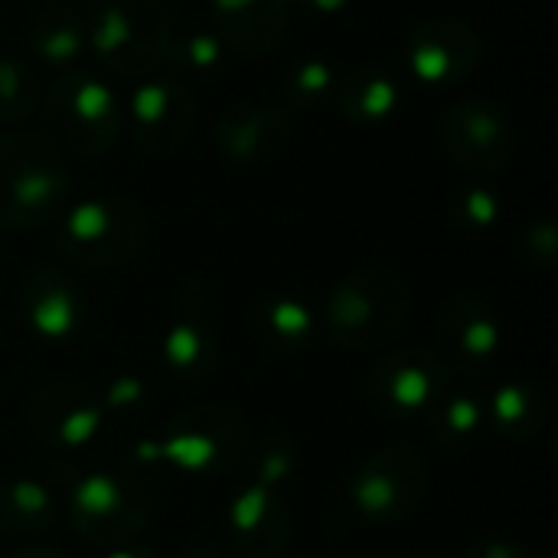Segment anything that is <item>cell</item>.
I'll return each instance as SVG.
<instances>
[{
    "mask_svg": "<svg viewBox=\"0 0 558 558\" xmlns=\"http://www.w3.org/2000/svg\"><path fill=\"white\" fill-rule=\"evenodd\" d=\"M173 23L163 0H92L85 46L121 78H147L167 65Z\"/></svg>",
    "mask_w": 558,
    "mask_h": 558,
    "instance_id": "3",
    "label": "cell"
},
{
    "mask_svg": "<svg viewBox=\"0 0 558 558\" xmlns=\"http://www.w3.org/2000/svg\"><path fill=\"white\" fill-rule=\"evenodd\" d=\"M219 39L245 56L275 52L288 33V0H213Z\"/></svg>",
    "mask_w": 558,
    "mask_h": 558,
    "instance_id": "17",
    "label": "cell"
},
{
    "mask_svg": "<svg viewBox=\"0 0 558 558\" xmlns=\"http://www.w3.org/2000/svg\"><path fill=\"white\" fill-rule=\"evenodd\" d=\"M43 105V88L36 75L16 62L0 56V121L3 124H23L36 108Z\"/></svg>",
    "mask_w": 558,
    "mask_h": 558,
    "instance_id": "26",
    "label": "cell"
},
{
    "mask_svg": "<svg viewBox=\"0 0 558 558\" xmlns=\"http://www.w3.org/2000/svg\"><path fill=\"white\" fill-rule=\"evenodd\" d=\"M428 487L425 458L412 445H386L373 451L350 477L347 494L369 523H399L409 517Z\"/></svg>",
    "mask_w": 558,
    "mask_h": 558,
    "instance_id": "9",
    "label": "cell"
},
{
    "mask_svg": "<svg viewBox=\"0 0 558 558\" xmlns=\"http://www.w3.org/2000/svg\"><path fill=\"white\" fill-rule=\"evenodd\" d=\"M0 248H3V242H0Z\"/></svg>",
    "mask_w": 558,
    "mask_h": 558,
    "instance_id": "36",
    "label": "cell"
},
{
    "mask_svg": "<svg viewBox=\"0 0 558 558\" xmlns=\"http://www.w3.org/2000/svg\"><path fill=\"white\" fill-rule=\"evenodd\" d=\"M314 314L307 304L294 301V298H265L255 311H252V330L265 347H275L281 353H294L304 350L307 340L314 337Z\"/></svg>",
    "mask_w": 558,
    "mask_h": 558,
    "instance_id": "23",
    "label": "cell"
},
{
    "mask_svg": "<svg viewBox=\"0 0 558 558\" xmlns=\"http://www.w3.org/2000/svg\"><path fill=\"white\" fill-rule=\"evenodd\" d=\"M69 167L62 147L39 131L0 134V229L49 226L65 213Z\"/></svg>",
    "mask_w": 558,
    "mask_h": 558,
    "instance_id": "1",
    "label": "cell"
},
{
    "mask_svg": "<svg viewBox=\"0 0 558 558\" xmlns=\"http://www.w3.org/2000/svg\"><path fill=\"white\" fill-rule=\"evenodd\" d=\"M226 43L209 29H173L167 43V62L180 72L209 75L222 65Z\"/></svg>",
    "mask_w": 558,
    "mask_h": 558,
    "instance_id": "27",
    "label": "cell"
},
{
    "mask_svg": "<svg viewBox=\"0 0 558 558\" xmlns=\"http://www.w3.org/2000/svg\"><path fill=\"white\" fill-rule=\"evenodd\" d=\"M196 121L193 95L183 82L147 75L131 95V134L150 157H167L183 147Z\"/></svg>",
    "mask_w": 558,
    "mask_h": 558,
    "instance_id": "13",
    "label": "cell"
},
{
    "mask_svg": "<svg viewBox=\"0 0 558 558\" xmlns=\"http://www.w3.org/2000/svg\"><path fill=\"white\" fill-rule=\"evenodd\" d=\"M435 418V441L448 451L461 448L464 441H471L481 425H484V402L471 392H454V396H441L432 409Z\"/></svg>",
    "mask_w": 558,
    "mask_h": 558,
    "instance_id": "25",
    "label": "cell"
},
{
    "mask_svg": "<svg viewBox=\"0 0 558 558\" xmlns=\"http://www.w3.org/2000/svg\"><path fill=\"white\" fill-rule=\"evenodd\" d=\"M454 216L468 229H490L500 216V203L487 186H468L454 199Z\"/></svg>",
    "mask_w": 558,
    "mask_h": 558,
    "instance_id": "29",
    "label": "cell"
},
{
    "mask_svg": "<svg viewBox=\"0 0 558 558\" xmlns=\"http://www.w3.org/2000/svg\"><path fill=\"white\" fill-rule=\"evenodd\" d=\"M141 399H144V386L134 376H121V379L111 383V389H108V396H105L101 405H108V409H131Z\"/></svg>",
    "mask_w": 558,
    "mask_h": 558,
    "instance_id": "30",
    "label": "cell"
},
{
    "mask_svg": "<svg viewBox=\"0 0 558 558\" xmlns=\"http://www.w3.org/2000/svg\"><path fill=\"white\" fill-rule=\"evenodd\" d=\"M46 121L75 157H105L121 134V108L111 85L98 75L69 72L43 98Z\"/></svg>",
    "mask_w": 558,
    "mask_h": 558,
    "instance_id": "7",
    "label": "cell"
},
{
    "mask_svg": "<svg viewBox=\"0 0 558 558\" xmlns=\"http://www.w3.org/2000/svg\"><path fill=\"white\" fill-rule=\"evenodd\" d=\"M438 340L454 360L468 366H481L500 353L504 327L481 298L458 294L445 304L438 317Z\"/></svg>",
    "mask_w": 558,
    "mask_h": 558,
    "instance_id": "18",
    "label": "cell"
},
{
    "mask_svg": "<svg viewBox=\"0 0 558 558\" xmlns=\"http://www.w3.org/2000/svg\"><path fill=\"white\" fill-rule=\"evenodd\" d=\"M20 304H23V317H26L29 330L46 340L72 337L88 317V301H85V291L78 288V281L52 265L36 268L26 278Z\"/></svg>",
    "mask_w": 558,
    "mask_h": 558,
    "instance_id": "16",
    "label": "cell"
},
{
    "mask_svg": "<svg viewBox=\"0 0 558 558\" xmlns=\"http://www.w3.org/2000/svg\"><path fill=\"white\" fill-rule=\"evenodd\" d=\"M29 43L49 65H69L85 49V20L69 3H49L36 13Z\"/></svg>",
    "mask_w": 558,
    "mask_h": 558,
    "instance_id": "24",
    "label": "cell"
},
{
    "mask_svg": "<svg viewBox=\"0 0 558 558\" xmlns=\"http://www.w3.org/2000/svg\"><path fill=\"white\" fill-rule=\"evenodd\" d=\"M369 402L386 415H418L432 412L448 392V366L438 353L422 347H405L386 353L369 376Z\"/></svg>",
    "mask_w": 558,
    "mask_h": 558,
    "instance_id": "11",
    "label": "cell"
},
{
    "mask_svg": "<svg viewBox=\"0 0 558 558\" xmlns=\"http://www.w3.org/2000/svg\"><path fill=\"white\" fill-rule=\"evenodd\" d=\"M298 3H304V7H311V10H320V13H337V10H343L350 0H298Z\"/></svg>",
    "mask_w": 558,
    "mask_h": 558,
    "instance_id": "35",
    "label": "cell"
},
{
    "mask_svg": "<svg viewBox=\"0 0 558 558\" xmlns=\"http://www.w3.org/2000/svg\"><path fill=\"white\" fill-rule=\"evenodd\" d=\"M464 558H530L520 546L507 543V539H481L468 549Z\"/></svg>",
    "mask_w": 558,
    "mask_h": 558,
    "instance_id": "31",
    "label": "cell"
},
{
    "mask_svg": "<svg viewBox=\"0 0 558 558\" xmlns=\"http://www.w3.org/2000/svg\"><path fill=\"white\" fill-rule=\"evenodd\" d=\"M65 513L72 530L95 546H128L150 517L147 497L118 474H82L69 487Z\"/></svg>",
    "mask_w": 558,
    "mask_h": 558,
    "instance_id": "8",
    "label": "cell"
},
{
    "mask_svg": "<svg viewBox=\"0 0 558 558\" xmlns=\"http://www.w3.org/2000/svg\"><path fill=\"white\" fill-rule=\"evenodd\" d=\"M530 248H533L543 262H549V258L556 255V226H553V222L533 226V229H530Z\"/></svg>",
    "mask_w": 558,
    "mask_h": 558,
    "instance_id": "32",
    "label": "cell"
},
{
    "mask_svg": "<svg viewBox=\"0 0 558 558\" xmlns=\"http://www.w3.org/2000/svg\"><path fill=\"white\" fill-rule=\"evenodd\" d=\"M213 137L229 160L262 163L284 150L288 137H291V121L275 105L239 101V105H229L216 118Z\"/></svg>",
    "mask_w": 558,
    "mask_h": 558,
    "instance_id": "15",
    "label": "cell"
},
{
    "mask_svg": "<svg viewBox=\"0 0 558 558\" xmlns=\"http://www.w3.org/2000/svg\"><path fill=\"white\" fill-rule=\"evenodd\" d=\"M13 558H69L65 553L52 549V546H29V549H20Z\"/></svg>",
    "mask_w": 558,
    "mask_h": 558,
    "instance_id": "34",
    "label": "cell"
},
{
    "mask_svg": "<svg viewBox=\"0 0 558 558\" xmlns=\"http://www.w3.org/2000/svg\"><path fill=\"white\" fill-rule=\"evenodd\" d=\"M405 62L412 75L432 85L468 78L481 62V39L461 20H425L405 39Z\"/></svg>",
    "mask_w": 558,
    "mask_h": 558,
    "instance_id": "14",
    "label": "cell"
},
{
    "mask_svg": "<svg viewBox=\"0 0 558 558\" xmlns=\"http://www.w3.org/2000/svg\"><path fill=\"white\" fill-rule=\"evenodd\" d=\"M59 520L56 494L33 477L0 481V533L7 536H39Z\"/></svg>",
    "mask_w": 558,
    "mask_h": 558,
    "instance_id": "20",
    "label": "cell"
},
{
    "mask_svg": "<svg viewBox=\"0 0 558 558\" xmlns=\"http://www.w3.org/2000/svg\"><path fill=\"white\" fill-rule=\"evenodd\" d=\"M23 418H26L29 435L43 448L78 451L98 435L105 422V405L85 386L49 383L29 396Z\"/></svg>",
    "mask_w": 558,
    "mask_h": 558,
    "instance_id": "12",
    "label": "cell"
},
{
    "mask_svg": "<svg viewBox=\"0 0 558 558\" xmlns=\"http://www.w3.org/2000/svg\"><path fill=\"white\" fill-rule=\"evenodd\" d=\"M105 558H160L150 546H141V543H128V546H118L111 549Z\"/></svg>",
    "mask_w": 558,
    "mask_h": 558,
    "instance_id": "33",
    "label": "cell"
},
{
    "mask_svg": "<svg viewBox=\"0 0 558 558\" xmlns=\"http://www.w3.org/2000/svg\"><path fill=\"white\" fill-rule=\"evenodd\" d=\"M399 98H402L399 82L386 69H376V65L353 69L337 82V108L343 118L356 124L386 121L399 108Z\"/></svg>",
    "mask_w": 558,
    "mask_h": 558,
    "instance_id": "21",
    "label": "cell"
},
{
    "mask_svg": "<svg viewBox=\"0 0 558 558\" xmlns=\"http://www.w3.org/2000/svg\"><path fill=\"white\" fill-rule=\"evenodd\" d=\"M294 471V445L284 435L265 441L255 477L242 487L229 510V530L235 549L248 558H278L291 536V507L284 484Z\"/></svg>",
    "mask_w": 558,
    "mask_h": 558,
    "instance_id": "4",
    "label": "cell"
},
{
    "mask_svg": "<svg viewBox=\"0 0 558 558\" xmlns=\"http://www.w3.org/2000/svg\"><path fill=\"white\" fill-rule=\"evenodd\" d=\"M333 69L324 59H304L301 65H294L284 78V101L291 108H314L320 105V98L333 88Z\"/></svg>",
    "mask_w": 558,
    "mask_h": 558,
    "instance_id": "28",
    "label": "cell"
},
{
    "mask_svg": "<svg viewBox=\"0 0 558 558\" xmlns=\"http://www.w3.org/2000/svg\"><path fill=\"white\" fill-rule=\"evenodd\" d=\"M441 141L464 170L497 173L517 154V131L510 114L484 98H464L445 111Z\"/></svg>",
    "mask_w": 558,
    "mask_h": 558,
    "instance_id": "10",
    "label": "cell"
},
{
    "mask_svg": "<svg viewBox=\"0 0 558 558\" xmlns=\"http://www.w3.org/2000/svg\"><path fill=\"white\" fill-rule=\"evenodd\" d=\"M163 363L180 383H199L219 363V340L199 311H183L163 333Z\"/></svg>",
    "mask_w": 558,
    "mask_h": 558,
    "instance_id": "19",
    "label": "cell"
},
{
    "mask_svg": "<svg viewBox=\"0 0 558 558\" xmlns=\"http://www.w3.org/2000/svg\"><path fill=\"white\" fill-rule=\"evenodd\" d=\"M147 242V216L124 196H95L62 213L56 245L82 268H114L131 262Z\"/></svg>",
    "mask_w": 558,
    "mask_h": 558,
    "instance_id": "6",
    "label": "cell"
},
{
    "mask_svg": "<svg viewBox=\"0 0 558 558\" xmlns=\"http://www.w3.org/2000/svg\"><path fill=\"white\" fill-rule=\"evenodd\" d=\"M412 311L405 281L389 268H360L347 275L324 304V330L333 347L366 353L402 333Z\"/></svg>",
    "mask_w": 558,
    "mask_h": 558,
    "instance_id": "2",
    "label": "cell"
},
{
    "mask_svg": "<svg viewBox=\"0 0 558 558\" xmlns=\"http://www.w3.org/2000/svg\"><path fill=\"white\" fill-rule=\"evenodd\" d=\"M248 445L245 418L229 405H193L170 418L160 441L141 445V461H163L177 471L216 477L232 471Z\"/></svg>",
    "mask_w": 558,
    "mask_h": 558,
    "instance_id": "5",
    "label": "cell"
},
{
    "mask_svg": "<svg viewBox=\"0 0 558 558\" xmlns=\"http://www.w3.org/2000/svg\"><path fill=\"white\" fill-rule=\"evenodd\" d=\"M549 418L546 392L533 383L513 379L500 386L490 399V422L510 441H530L543 432Z\"/></svg>",
    "mask_w": 558,
    "mask_h": 558,
    "instance_id": "22",
    "label": "cell"
}]
</instances>
